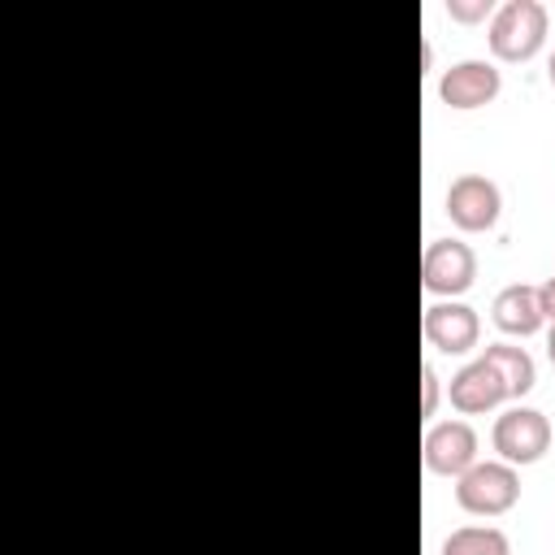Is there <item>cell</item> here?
I'll list each match as a JSON object with an SVG mask.
<instances>
[{
  "mask_svg": "<svg viewBox=\"0 0 555 555\" xmlns=\"http://www.w3.org/2000/svg\"><path fill=\"white\" fill-rule=\"evenodd\" d=\"M551 13L542 0H503L490 17V52L499 61H529L546 43Z\"/></svg>",
  "mask_w": 555,
  "mask_h": 555,
  "instance_id": "6da1fadb",
  "label": "cell"
},
{
  "mask_svg": "<svg viewBox=\"0 0 555 555\" xmlns=\"http://www.w3.org/2000/svg\"><path fill=\"white\" fill-rule=\"evenodd\" d=\"M520 499V477L503 460H477L464 477H455V503L468 516H503Z\"/></svg>",
  "mask_w": 555,
  "mask_h": 555,
  "instance_id": "7a4b0ae2",
  "label": "cell"
},
{
  "mask_svg": "<svg viewBox=\"0 0 555 555\" xmlns=\"http://www.w3.org/2000/svg\"><path fill=\"white\" fill-rule=\"evenodd\" d=\"M490 442H494V451H499L503 464H512V468H516V464H533V460H542L546 447H551V421H546L538 408L516 403V408H507V412L494 421Z\"/></svg>",
  "mask_w": 555,
  "mask_h": 555,
  "instance_id": "3957f363",
  "label": "cell"
},
{
  "mask_svg": "<svg viewBox=\"0 0 555 555\" xmlns=\"http://www.w3.org/2000/svg\"><path fill=\"white\" fill-rule=\"evenodd\" d=\"M477 278V256L468 243L460 238H434L421 256V282L429 295H442V299H455L473 286Z\"/></svg>",
  "mask_w": 555,
  "mask_h": 555,
  "instance_id": "277c9868",
  "label": "cell"
},
{
  "mask_svg": "<svg viewBox=\"0 0 555 555\" xmlns=\"http://www.w3.org/2000/svg\"><path fill=\"white\" fill-rule=\"evenodd\" d=\"M499 91H503V74L494 61H481V56H464V61L447 65L438 78V100L447 108H481Z\"/></svg>",
  "mask_w": 555,
  "mask_h": 555,
  "instance_id": "5b68a950",
  "label": "cell"
},
{
  "mask_svg": "<svg viewBox=\"0 0 555 555\" xmlns=\"http://www.w3.org/2000/svg\"><path fill=\"white\" fill-rule=\"evenodd\" d=\"M421 460L438 477H464L477 464V429L468 421H438L425 429Z\"/></svg>",
  "mask_w": 555,
  "mask_h": 555,
  "instance_id": "8992f818",
  "label": "cell"
},
{
  "mask_svg": "<svg viewBox=\"0 0 555 555\" xmlns=\"http://www.w3.org/2000/svg\"><path fill=\"white\" fill-rule=\"evenodd\" d=\"M503 212V195L499 186L486 178V173H460L451 186H447V217L451 225L477 234V230H490Z\"/></svg>",
  "mask_w": 555,
  "mask_h": 555,
  "instance_id": "52a82bcc",
  "label": "cell"
},
{
  "mask_svg": "<svg viewBox=\"0 0 555 555\" xmlns=\"http://www.w3.org/2000/svg\"><path fill=\"white\" fill-rule=\"evenodd\" d=\"M421 334H425V343H429L434 351H442V356H464V351L477 347L481 321H477V312H473L468 304H460V299H438V304L425 308Z\"/></svg>",
  "mask_w": 555,
  "mask_h": 555,
  "instance_id": "ba28073f",
  "label": "cell"
},
{
  "mask_svg": "<svg viewBox=\"0 0 555 555\" xmlns=\"http://www.w3.org/2000/svg\"><path fill=\"white\" fill-rule=\"evenodd\" d=\"M447 390H451V408L464 412V416L490 412V408H499V403L507 399V386H503L499 369H494L486 356L468 360V364L447 382Z\"/></svg>",
  "mask_w": 555,
  "mask_h": 555,
  "instance_id": "9c48e42d",
  "label": "cell"
},
{
  "mask_svg": "<svg viewBox=\"0 0 555 555\" xmlns=\"http://www.w3.org/2000/svg\"><path fill=\"white\" fill-rule=\"evenodd\" d=\"M490 317H494V325H499L503 334H512V338H529V334H538V330L546 325L538 286H529V282L503 286V291L494 295V304H490Z\"/></svg>",
  "mask_w": 555,
  "mask_h": 555,
  "instance_id": "30bf717a",
  "label": "cell"
},
{
  "mask_svg": "<svg viewBox=\"0 0 555 555\" xmlns=\"http://www.w3.org/2000/svg\"><path fill=\"white\" fill-rule=\"evenodd\" d=\"M481 356L499 369V377H503V386H507V399H520V395L533 390L538 364H533V356H529L525 347H516V343H490Z\"/></svg>",
  "mask_w": 555,
  "mask_h": 555,
  "instance_id": "8fae6325",
  "label": "cell"
},
{
  "mask_svg": "<svg viewBox=\"0 0 555 555\" xmlns=\"http://www.w3.org/2000/svg\"><path fill=\"white\" fill-rule=\"evenodd\" d=\"M442 555H512V546H507V533L494 525H464L447 533Z\"/></svg>",
  "mask_w": 555,
  "mask_h": 555,
  "instance_id": "7c38bea8",
  "label": "cell"
},
{
  "mask_svg": "<svg viewBox=\"0 0 555 555\" xmlns=\"http://www.w3.org/2000/svg\"><path fill=\"white\" fill-rule=\"evenodd\" d=\"M451 22H486L494 17V0H447Z\"/></svg>",
  "mask_w": 555,
  "mask_h": 555,
  "instance_id": "4fadbf2b",
  "label": "cell"
},
{
  "mask_svg": "<svg viewBox=\"0 0 555 555\" xmlns=\"http://www.w3.org/2000/svg\"><path fill=\"white\" fill-rule=\"evenodd\" d=\"M438 395H442V386H438L434 364H421V416H434L438 412Z\"/></svg>",
  "mask_w": 555,
  "mask_h": 555,
  "instance_id": "5bb4252c",
  "label": "cell"
},
{
  "mask_svg": "<svg viewBox=\"0 0 555 555\" xmlns=\"http://www.w3.org/2000/svg\"><path fill=\"white\" fill-rule=\"evenodd\" d=\"M538 299H542V317L555 325V278H546V282L538 286Z\"/></svg>",
  "mask_w": 555,
  "mask_h": 555,
  "instance_id": "9a60e30c",
  "label": "cell"
},
{
  "mask_svg": "<svg viewBox=\"0 0 555 555\" xmlns=\"http://www.w3.org/2000/svg\"><path fill=\"white\" fill-rule=\"evenodd\" d=\"M546 356H551V364H555V325L546 330Z\"/></svg>",
  "mask_w": 555,
  "mask_h": 555,
  "instance_id": "2e32d148",
  "label": "cell"
},
{
  "mask_svg": "<svg viewBox=\"0 0 555 555\" xmlns=\"http://www.w3.org/2000/svg\"><path fill=\"white\" fill-rule=\"evenodd\" d=\"M546 78H551V87H555V52H551V61H546Z\"/></svg>",
  "mask_w": 555,
  "mask_h": 555,
  "instance_id": "e0dca14e",
  "label": "cell"
}]
</instances>
